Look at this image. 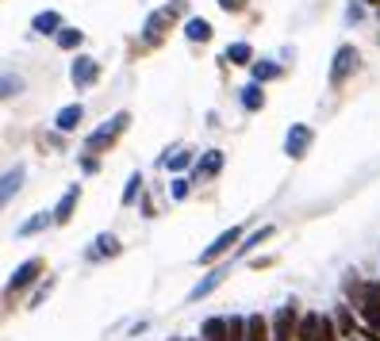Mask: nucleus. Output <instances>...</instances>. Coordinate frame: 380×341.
<instances>
[{
    "label": "nucleus",
    "instance_id": "1",
    "mask_svg": "<svg viewBox=\"0 0 380 341\" xmlns=\"http://www.w3.org/2000/svg\"><path fill=\"white\" fill-rule=\"evenodd\" d=\"M127 123H131V116H127V111H116L111 119H104V123L96 127L93 134H88V150H93V153H96V150H108V146L127 131Z\"/></svg>",
    "mask_w": 380,
    "mask_h": 341
},
{
    "label": "nucleus",
    "instance_id": "2",
    "mask_svg": "<svg viewBox=\"0 0 380 341\" xmlns=\"http://www.w3.org/2000/svg\"><path fill=\"white\" fill-rule=\"evenodd\" d=\"M353 69H358V50H353V46H338L334 66H330V85H342Z\"/></svg>",
    "mask_w": 380,
    "mask_h": 341
},
{
    "label": "nucleus",
    "instance_id": "3",
    "mask_svg": "<svg viewBox=\"0 0 380 341\" xmlns=\"http://www.w3.org/2000/svg\"><path fill=\"white\" fill-rule=\"evenodd\" d=\"M311 127H304V123H296L292 127V131H288V138H285V153H288V158H296V161H300L304 158V153H307V146H311Z\"/></svg>",
    "mask_w": 380,
    "mask_h": 341
},
{
    "label": "nucleus",
    "instance_id": "4",
    "mask_svg": "<svg viewBox=\"0 0 380 341\" xmlns=\"http://www.w3.org/2000/svg\"><path fill=\"white\" fill-rule=\"evenodd\" d=\"M39 272H43V261H35V257H31V261H23L20 269H15V276L8 280V295H15V291H23L27 284H35Z\"/></svg>",
    "mask_w": 380,
    "mask_h": 341
},
{
    "label": "nucleus",
    "instance_id": "5",
    "mask_svg": "<svg viewBox=\"0 0 380 341\" xmlns=\"http://www.w3.org/2000/svg\"><path fill=\"white\" fill-rule=\"evenodd\" d=\"M238 238H242V230H238V226H231V230H223L219 238H215L212 246H208L204 253H200V261H204V265H212L215 257H223V253H227V249H231V246H234V242H238Z\"/></svg>",
    "mask_w": 380,
    "mask_h": 341
},
{
    "label": "nucleus",
    "instance_id": "6",
    "mask_svg": "<svg viewBox=\"0 0 380 341\" xmlns=\"http://www.w3.org/2000/svg\"><path fill=\"white\" fill-rule=\"evenodd\" d=\"M292 330H296V307H280L277 319H273L269 337L273 341H292Z\"/></svg>",
    "mask_w": 380,
    "mask_h": 341
},
{
    "label": "nucleus",
    "instance_id": "7",
    "mask_svg": "<svg viewBox=\"0 0 380 341\" xmlns=\"http://www.w3.org/2000/svg\"><path fill=\"white\" fill-rule=\"evenodd\" d=\"M23 181H27V169H23V165H15V169H8V173H4V176H0V207H4V204H8V200H12V196H15V192H20V188H23Z\"/></svg>",
    "mask_w": 380,
    "mask_h": 341
},
{
    "label": "nucleus",
    "instance_id": "8",
    "mask_svg": "<svg viewBox=\"0 0 380 341\" xmlns=\"http://www.w3.org/2000/svg\"><path fill=\"white\" fill-rule=\"evenodd\" d=\"M69 77H74L77 88H88L96 77H100V66H96L93 58H74V69H69Z\"/></svg>",
    "mask_w": 380,
    "mask_h": 341
},
{
    "label": "nucleus",
    "instance_id": "9",
    "mask_svg": "<svg viewBox=\"0 0 380 341\" xmlns=\"http://www.w3.org/2000/svg\"><path fill=\"white\" fill-rule=\"evenodd\" d=\"M119 249H123V246H119L116 234H100V238L88 246V261H104V257H116Z\"/></svg>",
    "mask_w": 380,
    "mask_h": 341
},
{
    "label": "nucleus",
    "instance_id": "10",
    "mask_svg": "<svg viewBox=\"0 0 380 341\" xmlns=\"http://www.w3.org/2000/svg\"><path fill=\"white\" fill-rule=\"evenodd\" d=\"M161 165H165L169 173H184V169L192 165V150H189V146H173V150L161 158Z\"/></svg>",
    "mask_w": 380,
    "mask_h": 341
},
{
    "label": "nucleus",
    "instance_id": "11",
    "mask_svg": "<svg viewBox=\"0 0 380 341\" xmlns=\"http://www.w3.org/2000/svg\"><path fill=\"white\" fill-rule=\"evenodd\" d=\"M219 169H223V153L219 150H208L204 158H200V165H196V173H192V176H196V181H212Z\"/></svg>",
    "mask_w": 380,
    "mask_h": 341
},
{
    "label": "nucleus",
    "instance_id": "12",
    "mask_svg": "<svg viewBox=\"0 0 380 341\" xmlns=\"http://www.w3.org/2000/svg\"><path fill=\"white\" fill-rule=\"evenodd\" d=\"M58 27H62L58 12H39L35 20H31V31H35V35H58Z\"/></svg>",
    "mask_w": 380,
    "mask_h": 341
},
{
    "label": "nucleus",
    "instance_id": "13",
    "mask_svg": "<svg viewBox=\"0 0 380 341\" xmlns=\"http://www.w3.org/2000/svg\"><path fill=\"white\" fill-rule=\"evenodd\" d=\"M77 196H81V188H77V184H74V188H66V196H62V204L54 207V223H69V218H74Z\"/></svg>",
    "mask_w": 380,
    "mask_h": 341
},
{
    "label": "nucleus",
    "instance_id": "14",
    "mask_svg": "<svg viewBox=\"0 0 380 341\" xmlns=\"http://www.w3.org/2000/svg\"><path fill=\"white\" fill-rule=\"evenodd\" d=\"M315 330H319V314H296V341H315Z\"/></svg>",
    "mask_w": 380,
    "mask_h": 341
},
{
    "label": "nucleus",
    "instance_id": "15",
    "mask_svg": "<svg viewBox=\"0 0 380 341\" xmlns=\"http://www.w3.org/2000/svg\"><path fill=\"white\" fill-rule=\"evenodd\" d=\"M238 100H242V108H246V111H262V108H265V92H262V85H257V81H254V85H246V88L238 92Z\"/></svg>",
    "mask_w": 380,
    "mask_h": 341
},
{
    "label": "nucleus",
    "instance_id": "16",
    "mask_svg": "<svg viewBox=\"0 0 380 341\" xmlns=\"http://www.w3.org/2000/svg\"><path fill=\"white\" fill-rule=\"evenodd\" d=\"M184 35H189L192 43H208V39H212V23L192 15V20H184Z\"/></svg>",
    "mask_w": 380,
    "mask_h": 341
},
{
    "label": "nucleus",
    "instance_id": "17",
    "mask_svg": "<svg viewBox=\"0 0 380 341\" xmlns=\"http://www.w3.org/2000/svg\"><path fill=\"white\" fill-rule=\"evenodd\" d=\"M173 12H177V4H169V8H161V12H154L150 20H147V39H158L161 31H165V23L173 20Z\"/></svg>",
    "mask_w": 380,
    "mask_h": 341
},
{
    "label": "nucleus",
    "instance_id": "18",
    "mask_svg": "<svg viewBox=\"0 0 380 341\" xmlns=\"http://www.w3.org/2000/svg\"><path fill=\"white\" fill-rule=\"evenodd\" d=\"M81 116H85V111H81V104H69V108H62V111H58L54 127H58V131H74V127L81 123Z\"/></svg>",
    "mask_w": 380,
    "mask_h": 341
},
{
    "label": "nucleus",
    "instance_id": "19",
    "mask_svg": "<svg viewBox=\"0 0 380 341\" xmlns=\"http://www.w3.org/2000/svg\"><path fill=\"white\" fill-rule=\"evenodd\" d=\"M23 92V77L20 73H0V100H12Z\"/></svg>",
    "mask_w": 380,
    "mask_h": 341
},
{
    "label": "nucleus",
    "instance_id": "20",
    "mask_svg": "<svg viewBox=\"0 0 380 341\" xmlns=\"http://www.w3.org/2000/svg\"><path fill=\"white\" fill-rule=\"evenodd\" d=\"M246 341H269V322L262 314H250L246 319Z\"/></svg>",
    "mask_w": 380,
    "mask_h": 341
},
{
    "label": "nucleus",
    "instance_id": "21",
    "mask_svg": "<svg viewBox=\"0 0 380 341\" xmlns=\"http://www.w3.org/2000/svg\"><path fill=\"white\" fill-rule=\"evenodd\" d=\"M227 62H231V66H250V62H254L250 43H231L227 46Z\"/></svg>",
    "mask_w": 380,
    "mask_h": 341
},
{
    "label": "nucleus",
    "instance_id": "22",
    "mask_svg": "<svg viewBox=\"0 0 380 341\" xmlns=\"http://www.w3.org/2000/svg\"><path fill=\"white\" fill-rule=\"evenodd\" d=\"M200 334H204V341H227V322H223V319H208Z\"/></svg>",
    "mask_w": 380,
    "mask_h": 341
},
{
    "label": "nucleus",
    "instance_id": "23",
    "mask_svg": "<svg viewBox=\"0 0 380 341\" xmlns=\"http://www.w3.org/2000/svg\"><path fill=\"white\" fill-rule=\"evenodd\" d=\"M223 276H227V272H223V269H215V272H208V276H204V280H200V284H196V288H192V299H200V295H208V291H212V288H215V284H223Z\"/></svg>",
    "mask_w": 380,
    "mask_h": 341
},
{
    "label": "nucleus",
    "instance_id": "24",
    "mask_svg": "<svg viewBox=\"0 0 380 341\" xmlns=\"http://www.w3.org/2000/svg\"><path fill=\"white\" fill-rule=\"evenodd\" d=\"M250 66H254V81H257V85H262V81H273L280 73L277 62H250Z\"/></svg>",
    "mask_w": 380,
    "mask_h": 341
},
{
    "label": "nucleus",
    "instance_id": "25",
    "mask_svg": "<svg viewBox=\"0 0 380 341\" xmlns=\"http://www.w3.org/2000/svg\"><path fill=\"white\" fill-rule=\"evenodd\" d=\"M315 341H338V326H334V319L319 314V330H315Z\"/></svg>",
    "mask_w": 380,
    "mask_h": 341
},
{
    "label": "nucleus",
    "instance_id": "26",
    "mask_svg": "<svg viewBox=\"0 0 380 341\" xmlns=\"http://www.w3.org/2000/svg\"><path fill=\"white\" fill-rule=\"evenodd\" d=\"M334 326H338V334H346V337L358 334V322H353L350 311H338V314H334Z\"/></svg>",
    "mask_w": 380,
    "mask_h": 341
},
{
    "label": "nucleus",
    "instance_id": "27",
    "mask_svg": "<svg viewBox=\"0 0 380 341\" xmlns=\"http://www.w3.org/2000/svg\"><path fill=\"white\" fill-rule=\"evenodd\" d=\"M46 223H50V215H35V218H27V223H20V230H15V234H20V238H27V234H39Z\"/></svg>",
    "mask_w": 380,
    "mask_h": 341
},
{
    "label": "nucleus",
    "instance_id": "28",
    "mask_svg": "<svg viewBox=\"0 0 380 341\" xmlns=\"http://www.w3.org/2000/svg\"><path fill=\"white\" fill-rule=\"evenodd\" d=\"M85 43V35H81V31H58V46H66V50H77V46Z\"/></svg>",
    "mask_w": 380,
    "mask_h": 341
},
{
    "label": "nucleus",
    "instance_id": "29",
    "mask_svg": "<svg viewBox=\"0 0 380 341\" xmlns=\"http://www.w3.org/2000/svg\"><path fill=\"white\" fill-rule=\"evenodd\" d=\"M227 341H246V319H227Z\"/></svg>",
    "mask_w": 380,
    "mask_h": 341
},
{
    "label": "nucleus",
    "instance_id": "30",
    "mask_svg": "<svg viewBox=\"0 0 380 341\" xmlns=\"http://www.w3.org/2000/svg\"><path fill=\"white\" fill-rule=\"evenodd\" d=\"M139 192H142V176L135 173L131 181H127V188H123V204H131V200H139Z\"/></svg>",
    "mask_w": 380,
    "mask_h": 341
},
{
    "label": "nucleus",
    "instance_id": "31",
    "mask_svg": "<svg viewBox=\"0 0 380 341\" xmlns=\"http://www.w3.org/2000/svg\"><path fill=\"white\" fill-rule=\"evenodd\" d=\"M265 238H273V226H262V230H254V234L246 238V246H242V249H257Z\"/></svg>",
    "mask_w": 380,
    "mask_h": 341
},
{
    "label": "nucleus",
    "instance_id": "32",
    "mask_svg": "<svg viewBox=\"0 0 380 341\" xmlns=\"http://www.w3.org/2000/svg\"><path fill=\"white\" fill-rule=\"evenodd\" d=\"M184 196H189V181L181 176V181H173V200H184Z\"/></svg>",
    "mask_w": 380,
    "mask_h": 341
},
{
    "label": "nucleus",
    "instance_id": "33",
    "mask_svg": "<svg viewBox=\"0 0 380 341\" xmlns=\"http://www.w3.org/2000/svg\"><path fill=\"white\" fill-rule=\"evenodd\" d=\"M50 288H54V284H50V280H46V284H43V288H39V291H35V299H31V307H39V303H43V299H46V295H50Z\"/></svg>",
    "mask_w": 380,
    "mask_h": 341
},
{
    "label": "nucleus",
    "instance_id": "34",
    "mask_svg": "<svg viewBox=\"0 0 380 341\" xmlns=\"http://www.w3.org/2000/svg\"><path fill=\"white\" fill-rule=\"evenodd\" d=\"M219 8H227V12H242V8H246V0H219Z\"/></svg>",
    "mask_w": 380,
    "mask_h": 341
},
{
    "label": "nucleus",
    "instance_id": "35",
    "mask_svg": "<svg viewBox=\"0 0 380 341\" xmlns=\"http://www.w3.org/2000/svg\"><path fill=\"white\" fill-rule=\"evenodd\" d=\"M81 169H85V173H96V158H81Z\"/></svg>",
    "mask_w": 380,
    "mask_h": 341
},
{
    "label": "nucleus",
    "instance_id": "36",
    "mask_svg": "<svg viewBox=\"0 0 380 341\" xmlns=\"http://www.w3.org/2000/svg\"><path fill=\"white\" fill-rule=\"evenodd\" d=\"M365 4H380V0H365Z\"/></svg>",
    "mask_w": 380,
    "mask_h": 341
}]
</instances>
